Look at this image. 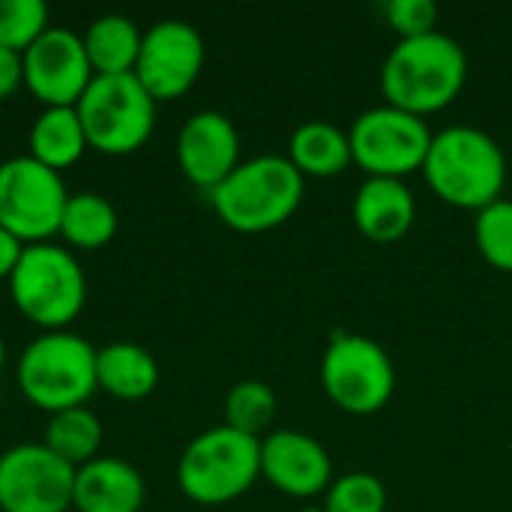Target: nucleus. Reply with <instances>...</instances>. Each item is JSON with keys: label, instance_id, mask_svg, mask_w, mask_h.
Here are the masks:
<instances>
[{"label": "nucleus", "instance_id": "nucleus-1", "mask_svg": "<svg viewBox=\"0 0 512 512\" xmlns=\"http://www.w3.org/2000/svg\"><path fill=\"white\" fill-rule=\"evenodd\" d=\"M468 81L465 48L435 30L414 39H399L381 66V93L387 105L417 117L453 105Z\"/></svg>", "mask_w": 512, "mask_h": 512}, {"label": "nucleus", "instance_id": "nucleus-2", "mask_svg": "<svg viewBox=\"0 0 512 512\" xmlns=\"http://www.w3.org/2000/svg\"><path fill=\"white\" fill-rule=\"evenodd\" d=\"M423 177L441 201L480 213L504 198L507 156L489 132L477 126H447L432 135Z\"/></svg>", "mask_w": 512, "mask_h": 512}, {"label": "nucleus", "instance_id": "nucleus-3", "mask_svg": "<svg viewBox=\"0 0 512 512\" xmlns=\"http://www.w3.org/2000/svg\"><path fill=\"white\" fill-rule=\"evenodd\" d=\"M306 177L288 156H255L240 162L213 192L216 216L240 234H264L285 225L303 204Z\"/></svg>", "mask_w": 512, "mask_h": 512}, {"label": "nucleus", "instance_id": "nucleus-4", "mask_svg": "<svg viewBox=\"0 0 512 512\" xmlns=\"http://www.w3.org/2000/svg\"><path fill=\"white\" fill-rule=\"evenodd\" d=\"M6 282L15 309L45 333L66 330L87 303V276L78 258L57 243L24 246Z\"/></svg>", "mask_w": 512, "mask_h": 512}, {"label": "nucleus", "instance_id": "nucleus-5", "mask_svg": "<svg viewBox=\"0 0 512 512\" xmlns=\"http://www.w3.org/2000/svg\"><path fill=\"white\" fill-rule=\"evenodd\" d=\"M261 477V441L231 426L192 438L177 462L180 492L201 507H222L246 495Z\"/></svg>", "mask_w": 512, "mask_h": 512}, {"label": "nucleus", "instance_id": "nucleus-6", "mask_svg": "<svg viewBox=\"0 0 512 512\" xmlns=\"http://www.w3.org/2000/svg\"><path fill=\"white\" fill-rule=\"evenodd\" d=\"M18 390L48 417L87 405L96 393V348L69 330L42 333L18 360Z\"/></svg>", "mask_w": 512, "mask_h": 512}, {"label": "nucleus", "instance_id": "nucleus-7", "mask_svg": "<svg viewBox=\"0 0 512 512\" xmlns=\"http://www.w3.org/2000/svg\"><path fill=\"white\" fill-rule=\"evenodd\" d=\"M156 99L129 75H96L75 111L87 144L105 156H129L141 150L156 126Z\"/></svg>", "mask_w": 512, "mask_h": 512}, {"label": "nucleus", "instance_id": "nucleus-8", "mask_svg": "<svg viewBox=\"0 0 512 512\" xmlns=\"http://www.w3.org/2000/svg\"><path fill=\"white\" fill-rule=\"evenodd\" d=\"M321 387L339 411L369 417L393 399L396 366L375 339L342 330L324 348Z\"/></svg>", "mask_w": 512, "mask_h": 512}, {"label": "nucleus", "instance_id": "nucleus-9", "mask_svg": "<svg viewBox=\"0 0 512 512\" xmlns=\"http://www.w3.org/2000/svg\"><path fill=\"white\" fill-rule=\"evenodd\" d=\"M432 135L435 132L423 117L384 102L363 111L351 123V159L357 168L366 171V177L405 180L408 174L423 171Z\"/></svg>", "mask_w": 512, "mask_h": 512}, {"label": "nucleus", "instance_id": "nucleus-10", "mask_svg": "<svg viewBox=\"0 0 512 512\" xmlns=\"http://www.w3.org/2000/svg\"><path fill=\"white\" fill-rule=\"evenodd\" d=\"M66 201L63 177L33 156H15L0 165V228L24 246L48 243L60 234Z\"/></svg>", "mask_w": 512, "mask_h": 512}, {"label": "nucleus", "instance_id": "nucleus-11", "mask_svg": "<svg viewBox=\"0 0 512 512\" xmlns=\"http://www.w3.org/2000/svg\"><path fill=\"white\" fill-rule=\"evenodd\" d=\"M204 39L180 18L156 21L144 30L141 54L135 63V78L156 102H174L186 96L204 69Z\"/></svg>", "mask_w": 512, "mask_h": 512}, {"label": "nucleus", "instance_id": "nucleus-12", "mask_svg": "<svg viewBox=\"0 0 512 512\" xmlns=\"http://www.w3.org/2000/svg\"><path fill=\"white\" fill-rule=\"evenodd\" d=\"M75 468L42 441L15 444L0 456V512H69Z\"/></svg>", "mask_w": 512, "mask_h": 512}, {"label": "nucleus", "instance_id": "nucleus-13", "mask_svg": "<svg viewBox=\"0 0 512 512\" xmlns=\"http://www.w3.org/2000/svg\"><path fill=\"white\" fill-rule=\"evenodd\" d=\"M21 63L24 87L45 108H75L96 78L81 36L66 27H48L21 54Z\"/></svg>", "mask_w": 512, "mask_h": 512}, {"label": "nucleus", "instance_id": "nucleus-14", "mask_svg": "<svg viewBox=\"0 0 512 512\" xmlns=\"http://www.w3.org/2000/svg\"><path fill=\"white\" fill-rule=\"evenodd\" d=\"M261 477L288 498H315L333 483V459L318 438L276 429L261 438Z\"/></svg>", "mask_w": 512, "mask_h": 512}, {"label": "nucleus", "instance_id": "nucleus-15", "mask_svg": "<svg viewBox=\"0 0 512 512\" xmlns=\"http://www.w3.org/2000/svg\"><path fill=\"white\" fill-rule=\"evenodd\" d=\"M240 162V132L228 114L198 111L180 126L177 165L192 186L213 192Z\"/></svg>", "mask_w": 512, "mask_h": 512}, {"label": "nucleus", "instance_id": "nucleus-16", "mask_svg": "<svg viewBox=\"0 0 512 512\" xmlns=\"http://www.w3.org/2000/svg\"><path fill=\"white\" fill-rule=\"evenodd\" d=\"M357 231L372 243H396L417 222V198L405 180L366 177L351 207Z\"/></svg>", "mask_w": 512, "mask_h": 512}, {"label": "nucleus", "instance_id": "nucleus-17", "mask_svg": "<svg viewBox=\"0 0 512 512\" xmlns=\"http://www.w3.org/2000/svg\"><path fill=\"white\" fill-rule=\"evenodd\" d=\"M144 498L141 471L117 456H96L75 471L72 507L78 512H141Z\"/></svg>", "mask_w": 512, "mask_h": 512}, {"label": "nucleus", "instance_id": "nucleus-18", "mask_svg": "<svg viewBox=\"0 0 512 512\" xmlns=\"http://www.w3.org/2000/svg\"><path fill=\"white\" fill-rule=\"evenodd\" d=\"M159 384L156 357L135 342H111L96 348V390L120 402L147 399Z\"/></svg>", "mask_w": 512, "mask_h": 512}, {"label": "nucleus", "instance_id": "nucleus-19", "mask_svg": "<svg viewBox=\"0 0 512 512\" xmlns=\"http://www.w3.org/2000/svg\"><path fill=\"white\" fill-rule=\"evenodd\" d=\"M288 159L303 177H318V180L339 177L348 165H354L348 132L330 120L300 123L291 132Z\"/></svg>", "mask_w": 512, "mask_h": 512}, {"label": "nucleus", "instance_id": "nucleus-20", "mask_svg": "<svg viewBox=\"0 0 512 512\" xmlns=\"http://www.w3.org/2000/svg\"><path fill=\"white\" fill-rule=\"evenodd\" d=\"M141 27L117 12L99 15L84 30L81 42L87 51V60L93 66V75H129L135 72L138 54H141Z\"/></svg>", "mask_w": 512, "mask_h": 512}, {"label": "nucleus", "instance_id": "nucleus-21", "mask_svg": "<svg viewBox=\"0 0 512 512\" xmlns=\"http://www.w3.org/2000/svg\"><path fill=\"white\" fill-rule=\"evenodd\" d=\"M27 144H30L27 156H33L36 162H42L57 174L72 168L90 147L75 108H42V114L30 126Z\"/></svg>", "mask_w": 512, "mask_h": 512}, {"label": "nucleus", "instance_id": "nucleus-22", "mask_svg": "<svg viewBox=\"0 0 512 512\" xmlns=\"http://www.w3.org/2000/svg\"><path fill=\"white\" fill-rule=\"evenodd\" d=\"M120 219L108 198L96 192H75L66 201L63 219H60V237L66 240V249H102L117 237Z\"/></svg>", "mask_w": 512, "mask_h": 512}, {"label": "nucleus", "instance_id": "nucleus-23", "mask_svg": "<svg viewBox=\"0 0 512 512\" xmlns=\"http://www.w3.org/2000/svg\"><path fill=\"white\" fill-rule=\"evenodd\" d=\"M42 444L63 459L66 465H72L75 471L84 468L87 462H93L99 456L102 447V423L99 417L81 405V408H69V411H57L48 417Z\"/></svg>", "mask_w": 512, "mask_h": 512}, {"label": "nucleus", "instance_id": "nucleus-24", "mask_svg": "<svg viewBox=\"0 0 512 512\" xmlns=\"http://www.w3.org/2000/svg\"><path fill=\"white\" fill-rule=\"evenodd\" d=\"M276 405V393L264 381H240L225 396V426L261 441L276 420Z\"/></svg>", "mask_w": 512, "mask_h": 512}, {"label": "nucleus", "instance_id": "nucleus-25", "mask_svg": "<svg viewBox=\"0 0 512 512\" xmlns=\"http://www.w3.org/2000/svg\"><path fill=\"white\" fill-rule=\"evenodd\" d=\"M474 243L483 261L501 273H512V201L498 198L474 219Z\"/></svg>", "mask_w": 512, "mask_h": 512}, {"label": "nucleus", "instance_id": "nucleus-26", "mask_svg": "<svg viewBox=\"0 0 512 512\" xmlns=\"http://www.w3.org/2000/svg\"><path fill=\"white\" fill-rule=\"evenodd\" d=\"M327 512H387V486L369 471H351L333 477L324 492Z\"/></svg>", "mask_w": 512, "mask_h": 512}, {"label": "nucleus", "instance_id": "nucleus-27", "mask_svg": "<svg viewBox=\"0 0 512 512\" xmlns=\"http://www.w3.org/2000/svg\"><path fill=\"white\" fill-rule=\"evenodd\" d=\"M48 6L42 0H0V45L24 54L48 30Z\"/></svg>", "mask_w": 512, "mask_h": 512}, {"label": "nucleus", "instance_id": "nucleus-28", "mask_svg": "<svg viewBox=\"0 0 512 512\" xmlns=\"http://www.w3.org/2000/svg\"><path fill=\"white\" fill-rule=\"evenodd\" d=\"M384 18L399 39H414L438 30V6L432 0H390L384 6Z\"/></svg>", "mask_w": 512, "mask_h": 512}, {"label": "nucleus", "instance_id": "nucleus-29", "mask_svg": "<svg viewBox=\"0 0 512 512\" xmlns=\"http://www.w3.org/2000/svg\"><path fill=\"white\" fill-rule=\"evenodd\" d=\"M24 87V63L18 51H9L0 45V102L12 99Z\"/></svg>", "mask_w": 512, "mask_h": 512}, {"label": "nucleus", "instance_id": "nucleus-30", "mask_svg": "<svg viewBox=\"0 0 512 512\" xmlns=\"http://www.w3.org/2000/svg\"><path fill=\"white\" fill-rule=\"evenodd\" d=\"M21 252H24V243L18 237H12L6 228H0V279H9L12 276Z\"/></svg>", "mask_w": 512, "mask_h": 512}, {"label": "nucleus", "instance_id": "nucleus-31", "mask_svg": "<svg viewBox=\"0 0 512 512\" xmlns=\"http://www.w3.org/2000/svg\"><path fill=\"white\" fill-rule=\"evenodd\" d=\"M3 363H6V345H3V333H0V372H3Z\"/></svg>", "mask_w": 512, "mask_h": 512}, {"label": "nucleus", "instance_id": "nucleus-32", "mask_svg": "<svg viewBox=\"0 0 512 512\" xmlns=\"http://www.w3.org/2000/svg\"><path fill=\"white\" fill-rule=\"evenodd\" d=\"M300 512H327V510H324V504H321V507H318V504H312V507H303Z\"/></svg>", "mask_w": 512, "mask_h": 512}]
</instances>
